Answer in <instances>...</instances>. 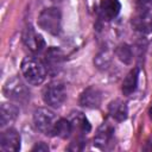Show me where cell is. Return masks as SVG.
Returning <instances> with one entry per match:
<instances>
[{
	"instance_id": "1",
	"label": "cell",
	"mask_w": 152,
	"mask_h": 152,
	"mask_svg": "<svg viewBox=\"0 0 152 152\" xmlns=\"http://www.w3.org/2000/svg\"><path fill=\"white\" fill-rule=\"evenodd\" d=\"M21 74L25 81L31 86H39L42 84L48 75V69L45 64L32 56H27L21 61Z\"/></svg>"
},
{
	"instance_id": "2",
	"label": "cell",
	"mask_w": 152,
	"mask_h": 152,
	"mask_svg": "<svg viewBox=\"0 0 152 152\" xmlns=\"http://www.w3.org/2000/svg\"><path fill=\"white\" fill-rule=\"evenodd\" d=\"M131 24L140 33L152 32V0H135V12Z\"/></svg>"
},
{
	"instance_id": "3",
	"label": "cell",
	"mask_w": 152,
	"mask_h": 152,
	"mask_svg": "<svg viewBox=\"0 0 152 152\" xmlns=\"http://www.w3.org/2000/svg\"><path fill=\"white\" fill-rule=\"evenodd\" d=\"M58 120L59 118L50 108L42 107L36 109L33 113L34 127L45 135H52V137L55 135V129Z\"/></svg>"
},
{
	"instance_id": "4",
	"label": "cell",
	"mask_w": 152,
	"mask_h": 152,
	"mask_svg": "<svg viewBox=\"0 0 152 152\" xmlns=\"http://www.w3.org/2000/svg\"><path fill=\"white\" fill-rule=\"evenodd\" d=\"M2 91L8 100H12L15 102L25 103L30 100V90L25 84V82L18 76L8 78L4 84Z\"/></svg>"
},
{
	"instance_id": "5",
	"label": "cell",
	"mask_w": 152,
	"mask_h": 152,
	"mask_svg": "<svg viewBox=\"0 0 152 152\" xmlns=\"http://www.w3.org/2000/svg\"><path fill=\"white\" fill-rule=\"evenodd\" d=\"M38 26L50 34H58L62 28V14L57 7L44 8L38 17Z\"/></svg>"
},
{
	"instance_id": "6",
	"label": "cell",
	"mask_w": 152,
	"mask_h": 152,
	"mask_svg": "<svg viewBox=\"0 0 152 152\" xmlns=\"http://www.w3.org/2000/svg\"><path fill=\"white\" fill-rule=\"evenodd\" d=\"M43 100L44 102L53 108L61 107L65 99H66V91H65V87L62 82L59 81H53L50 82L49 84H46L43 89L42 93Z\"/></svg>"
},
{
	"instance_id": "7",
	"label": "cell",
	"mask_w": 152,
	"mask_h": 152,
	"mask_svg": "<svg viewBox=\"0 0 152 152\" xmlns=\"http://www.w3.org/2000/svg\"><path fill=\"white\" fill-rule=\"evenodd\" d=\"M23 43L25 46L33 53H38L44 50L45 48V40L40 33H38L31 25H27L21 34Z\"/></svg>"
},
{
	"instance_id": "8",
	"label": "cell",
	"mask_w": 152,
	"mask_h": 152,
	"mask_svg": "<svg viewBox=\"0 0 152 152\" xmlns=\"http://www.w3.org/2000/svg\"><path fill=\"white\" fill-rule=\"evenodd\" d=\"M101 102H102V93L95 86L86 88L80 95V104L82 107L90 109L99 108Z\"/></svg>"
},
{
	"instance_id": "9",
	"label": "cell",
	"mask_w": 152,
	"mask_h": 152,
	"mask_svg": "<svg viewBox=\"0 0 152 152\" xmlns=\"http://www.w3.org/2000/svg\"><path fill=\"white\" fill-rule=\"evenodd\" d=\"M0 148L5 152H17L20 150V135L14 128H7L1 133Z\"/></svg>"
},
{
	"instance_id": "10",
	"label": "cell",
	"mask_w": 152,
	"mask_h": 152,
	"mask_svg": "<svg viewBox=\"0 0 152 152\" xmlns=\"http://www.w3.org/2000/svg\"><path fill=\"white\" fill-rule=\"evenodd\" d=\"M64 61V53L61 49L51 46L45 52V66L48 72L56 74L61 69V65Z\"/></svg>"
},
{
	"instance_id": "11",
	"label": "cell",
	"mask_w": 152,
	"mask_h": 152,
	"mask_svg": "<svg viewBox=\"0 0 152 152\" xmlns=\"http://www.w3.org/2000/svg\"><path fill=\"white\" fill-rule=\"evenodd\" d=\"M120 8L121 5L118 0H102L99 6V13L103 20L109 21L119 14Z\"/></svg>"
},
{
	"instance_id": "12",
	"label": "cell",
	"mask_w": 152,
	"mask_h": 152,
	"mask_svg": "<svg viewBox=\"0 0 152 152\" xmlns=\"http://www.w3.org/2000/svg\"><path fill=\"white\" fill-rule=\"evenodd\" d=\"M19 115V108L17 104L12 102H2L0 107V125L1 127H5L13 121Z\"/></svg>"
},
{
	"instance_id": "13",
	"label": "cell",
	"mask_w": 152,
	"mask_h": 152,
	"mask_svg": "<svg viewBox=\"0 0 152 152\" xmlns=\"http://www.w3.org/2000/svg\"><path fill=\"white\" fill-rule=\"evenodd\" d=\"M114 134V128L109 124H103L99 129L94 138V145L99 148H107V146L110 144Z\"/></svg>"
},
{
	"instance_id": "14",
	"label": "cell",
	"mask_w": 152,
	"mask_h": 152,
	"mask_svg": "<svg viewBox=\"0 0 152 152\" xmlns=\"http://www.w3.org/2000/svg\"><path fill=\"white\" fill-rule=\"evenodd\" d=\"M108 112H109L110 116L113 119H115L116 121H124L128 116V108H127L126 103L120 99H116L109 103Z\"/></svg>"
},
{
	"instance_id": "15",
	"label": "cell",
	"mask_w": 152,
	"mask_h": 152,
	"mask_svg": "<svg viewBox=\"0 0 152 152\" xmlns=\"http://www.w3.org/2000/svg\"><path fill=\"white\" fill-rule=\"evenodd\" d=\"M72 129L76 132H81V133H88L91 128L88 119L86 118V115L81 112H72L70 118H69Z\"/></svg>"
},
{
	"instance_id": "16",
	"label": "cell",
	"mask_w": 152,
	"mask_h": 152,
	"mask_svg": "<svg viewBox=\"0 0 152 152\" xmlns=\"http://www.w3.org/2000/svg\"><path fill=\"white\" fill-rule=\"evenodd\" d=\"M138 77H139V69L138 68H134L132 69L125 77L124 82H122V87H121V90H122V94L124 95H131L135 89H137V86H138Z\"/></svg>"
},
{
	"instance_id": "17",
	"label": "cell",
	"mask_w": 152,
	"mask_h": 152,
	"mask_svg": "<svg viewBox=\"0 0 152 152\" xmlns=\"http://www.w3.org/2000/svg\"><path fill=\"white\" fill-rule=\"evenodd\" d=\"M74 132L71 122L69 119H63L59 118L57 125H56V129H55V137H59L63 139H66L70 137V134Z\"/></svg>"
},
{
	"instance_id": "18",
	"label": "cell",
	"mask_w": 152,
	"mask_h": 152,
	"mask_svg": "<svg viewBox=\"0 0 152 152\" xmlns=\"http://www.w3.org/2000/svg\"><path fill=\"white\" fill-rule=\"evenodd\" d=\"M115 55L125 64H129L133 58V51H132L131 46L127 44H120L119 46H116Z\"/></svg>"
},
{
	"instance_id": "19",
	"label": "cell",
	"mask_w": 152,
	"mask_h": 152,
	"mask_svg": "<svg viewBox=\"0 0 152 152\" xmlns=\"http://www.w3.org/2000/svg\"><path fill=\"white\" fill-rule=\"evenodd\" d=\"M94 63L96 64V66L99 69H106L108 68V65L110 64V56L108 55V52H100L95 59H94Z\"/></svg>"
},
{
	"instance_id": "20",
	"label": "cell",
	"mask_w": 152,
	"mask_h": 152,
	"mask_svg": "<svg viewBox=\"0 0 152 152\" xmlns=\"http://www.w3.org/2000/svg\"><path fill=\"white\" fill-rule=\"evenodd\" d=\"M83 145H84L83 139H82V138H78V139H76L75 141H72V142L70 144L69 150H71V151H80V150L83 148Z\"/></svg>"
},
{
	"instance_id": "21",
	"label": "cell",
	"mask_w": 152,
	"mask_h": 152,
	"mask_svg": "<svg viewBox=\"0 0 152 152\" xmlns=\"http://www.w3.org/2000/svg\"><path fill=\"white\" fill-rule=\"evenodd\" d=\"M32 151H38V152H45V151H49V146H48V145H46L45 142L40 141V142H38V144H36V145L33 146Z\"/></svg>"
},
{
	"instance_id": "22",
	"label": "cell",
	"mask_w": 152,
	"mask_h": 152,
	"mask_svg": "<svg viewBox=\"0 0 152 152\" xmlns=\"http://www.w3.org/2000/svg\"><path fill=\"white\" fill-rule=\"evenodd\" d=\"M144 150H145V151H152V142H151V141L146 142V145L144 146Z\"/></svg>"
},
{
	"instance_id": "23",
	"label": "cell",
	"mask_w": 152,
	"mask_h": 152,
	"mask_svg": "<svg viewBox=\"0 0 152 152\" xmlns=\"http://www.w3.org/2000/svg\"><path fill=\"white\" fill-rule=\"evenodd\" d=\"M150 116H151V119H152V108L150 109Z\"/></svg>"
},
{
	"instance_id": "24",
	"label": "cell",
	"mask_w": 152,
	"mask_h": 152,
	"mask_svg": "<svg viewBox=\"0 0 152 152\" xmlns=\"http://www.w3.org/2000/svg\"><path fill=\"white\" fill-rule=\"evenodd\" d=\"M151 52H152V42H151Z\"/></svg>"
}]
</instances>
